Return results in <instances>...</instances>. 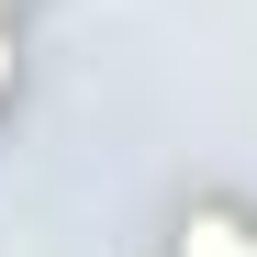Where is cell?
Wrapping results in <instances>:
<instances>
[{
    "label": "cell",
    "instance_id": "1",
    "mask_svg": "<svg viewBox=\"0 0 257 257\" xmlns=\"http://www.w3.org/2000/svg\"><path fill=\"white\" fill-rule=\"evenodd\" d=\"M179 257H257V224H235V212H201V224L179 235Z\"/></svg>",
    "mask_w": 257,
    "mask_h": 257
}]
</instances>
